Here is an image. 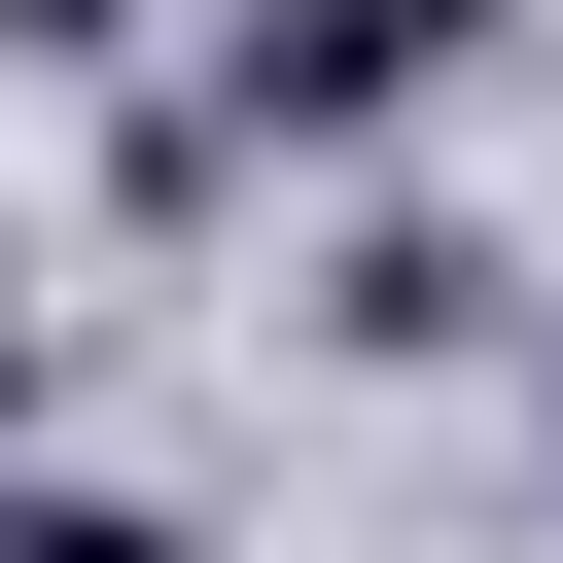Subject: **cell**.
<instances>
[{
  "label": "cell",
  "instance_id": "obj_3",
  "mask_svg": "<svg viewBox=\"0 0 563 563\" xmlns=\"http://www.w3.org/2000/svg\"><path fill=\"white\" fill-rule=\"evenodd\" d=\"M106 35H141V0H0V70H106Z\"/></svg>",
  "mask_w": 563,
  "mask_h": 563
},
{
  "label": "cell",
  "instance_id": "obj_4",
  "mask_svg": "<svg viewBox=\"0 0 563 563\" xmlns=\"http://www.w3.org/2000/svg\"><path fill=\"white\" fill-rule=\"evenodd\" d=\"M0 422H35V282H0Z\"/></svg>",
  "mask_w": 563,
  "mask_h": 563
},
{
  "label": "cell",
  "instance_id": "obj_1",
  "mask_svg": "<svg viewBox=\"0 0 563 563\" xmlns=\"http://www.w3.org/2000/svg\"><path fill=\"white\" fill-rule=\"evenodd\" d=\"M493 70V0H246L211 35V141H387V106H457Z\"/></svg>",
  "mask_w": 563,
  "mask_h": 563
},
{
  "label": "cell",
  "instance_id": "obj_2",
  "mask_svg": "<svg viewBox=\"0 0 563 563\" xmlns=\"http://www.w3.org/2000/svg\"><path fill=\"white\" fill-rule=\"evenodd\" d=\"M0 563H176V528H141V493H0Z\"/></svg>",
  "mask_w": 563,
  "mask_h": 563
}]
</instances>
